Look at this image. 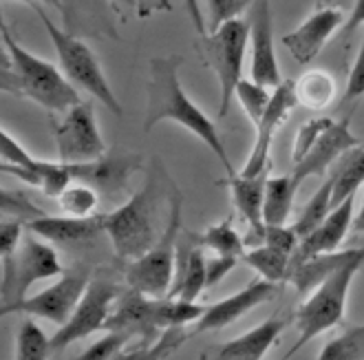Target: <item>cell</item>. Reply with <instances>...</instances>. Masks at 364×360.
Wrapping results in <instances>:
<instances>
[{"label": "cell", "mask_w": 364, "mask_h": 360, "mask_svg": "<svg viewBox=\"0 0 364 360\" xmlns=\"http://www.w3.org/2000/svg\"><path fill=\"white\" fill-rule=\"evenodd\" d=\"M181 55H161L151 60V78H148V104L144 115V133H151L159 122H175L199 137L210 151L217 155L228 177L234 175V166L221 142L214 124L195 102L188 97L179 82Z\"/></svg>", "instance_id": "obj_1"}, {"label": "cell", "mask_w": 364, "mask_h": 360, "mask_svg": "<svg viewBox=\"0 0 364 360\" xmlns=\"http://www.w3.org/2000/svg\"><path fill=\"white\" fill-rule=\"evenodd\" d=\"M3 36V91L33 100L51 113H64L75 104L80 95L75 84L51 62L27 51L11 36L9 27H0Z\"/></svg>", "instance_id": "obj_2"}, {"label": "cell", "mask_w": 364, "mask_h": 360, "mask_svg": "<svg viewBox=\"0 0 364 360\" xmlns=\"http://www.w3.org/2000/svg\"><path fill=\"white\" fill-rule=\"evenodd\" d=\"M364 265V245L355 248L353 257L342 263L331 277H327L314 292L303 301V305L296 309V327H298V341L287 351L291 358L296 351H301L307 343H311L316 336L333 329L347 309V299L353 279Z\"/></svg>", "instance_id": "obj_3"}, {"label": "cell", "mask_w": 364, "mask_h": 360, "mask_svg": "<svg viewBox=\"0 0 364 360\" xmlns=\"http://www.w3.org/2000/svg\"><path fill=\"white\" fill-rule=\"evenodd\" d=\"M201 60L219 80L221 102L219 117H225L232 100L237 97V87L243 80V62L250 47V20L232 18L214 31L205 33L197 42Z\"/></svg>", "instance_id": "obj_4"}, {"label": "cell", "mask_w": 364, "mask_h": 360, "mask_svg": "<svg viewBox=\"0 0 364 360\" xmlns=\"http://www.w3.org/2000/svg\"><path fill=\"white\" fill-rule=\"evenodd\" d=\"M157 184L155 177L119 208L104 213V232L109 235L113 250L122 259H137L157 243L155 230Z\"/></svg>", "instance_id": "obj_5"}, {"label": "cell", "mask_w": 364, "mask_h": 360, "mask_svg": "<svg viewBox=\"0 0 364 360\" xmlns=\"http://www.w3.org/2000/svg\"><path fill=\"white\" fill-rule=\"evenodd\" d=\"M38 16H40V23L45 25V31L51 38V45L58 53L64 75H67L75 87L84 89L97 102H102L111 113L122 115V104L111 87V82L106 80V75L100 67V60L91 51V47L84 40L60 29L45 11L38 9Z\"/></svg>", "instance_id": "obj_6"}, {"label": "cell", "mask_w": 364, "mask_h": 360, "mask_svg": "<svg viewBox=\"0 0 364 360\" xmlns=\"http://www.w3.org/2000/svg\"><path fill=\"white\" fill-rule=\"evenodd\" d=\"M181 195H173L170 201V221L159 235L157 243L133 259L126 270L128 287L139 290L148 296H168L177 270V245L181 237Z\"/></svg>", "instance_id": "obj_7"}, {"label": "cell", "mask_w": 364, "mask_h": 360, "mask_svg": "<svg viewBox=\"0 0 364 360\" xmlns=\"http://www.w3.org/2000/svg\"><path fill=\"white\" fill-rule=\"evenodd\" d=\"M3 265V292H0L3 294V307H0V312L25 301L29 287L36 281H45L64 274L53 243L49 245L47 239L38 237L31 230L27 237H23V243L14 252V257L5 259Z\"/></svg>", "instance_id": "obj_8"}, {"label": "cell", "mask_w": 364, "mask_h": 360, "mask_svg": "<svg viewBox=\"0 0 364 360\" xmlns=\"http://www.w3.org/2000/svg\"><path fill=\"white\" fill-rule=\"evenodd\" d=\"M91 279L87 268H73L69 272H64L60 281L49 285L47 290H42L33 296H27L25 301H20L11 305L9 309L0 312L3 316L9 314H27V316H40L49 323H55L58 327L64 325L71 314L75 312L77 303L82 301L84 292H87Z\"/></svg>", "instance_id": "obj_9"}, {"label": "cell", "mask_w": 364, "mask_h": 360, "mask_svg": "<svg viewBox=\"0 0 364 360\" xmlns=\"http://www.w3.org/2000/svg\"><path fill=\"white\" fill-rule=\"evenodd\" d=\"M122 296L119 287L111 281H91L87 292H84L82 301L77 303L71 319L60 325L58 332L51 336V347L53 351L67 349L71 343L82 341L100 329H106V321L113 312V305Z\"/></svg>", "instance_id": "obj_10"}, {"label": "cell", "mask_w": 364, "mask_h": 360, "mask_svg": "<svg viewBox=\"0 0 364 360\" xmlns=\"http://www.w3.org/2000/svg\"><path fill=\"white\" fill-rule=\"evenodd\" d=\"M53 137L58 159L64 164L93 162L106 153V144L97 129L95 113L87 102H80L69 111H64L53 131Z\"/></svg>", "instance_id": "obj_11"}, {"label": "cell", "mask_w": 364, "mask_h": 360, "mask_svg": "<svg viewBox=\"0 0 364 360\" xmlns=\"http://www.w3.org/2000/svg\"><path fill=\"white\" fill-rule=\"evenodd\" d=\"M296 104H298L296 82L294 80H283L272 91L269 107H267L263 120L259 122V126H256V142L252 146V153H250V157H247V162L243 166L241 175L254 177V175H261V173L269 171V168H272L269 148H272L274 135L283 126V122L289 117V113L294 111Z\"/></svg>", "instance_id": "obj_12"}, {"label": "cell", "mask_w": 364, "mask_h": 360, "mask_svg": "<svg viewBox=\"0 0 364 360\" xmlns=\"http://www.w3.org/2000/svg\"><path fill=\"white\" fill-rule=\"evenodd\" d=\"M250 20V47H252V78L276 89L283 82L281 67L276 58L274 45V16L272 0H254L247 11Z\"/></svg>", "instance_id": "obj_13"}, {"label": "cell", "mask_w": 364, "mask_h": 360, "mask_svg": "<svg viewBox=\"0 0 364 360\" xmlns=\"http://www.w3.org/2000/svg\"><path fill=\"white\" fill-rule=\"evenodd\" d=\"M278 294V283L267 281V279H256L250 285H245L243 290H239L237 294L225 296L223 301H217L205 307L203 316L195 323V327L190 329V334H205V332H217L223 329L228 325H232L234 321H239L241 316H245L247 312L256 309L259 305L272 301Z\"/></svg>", "instance_id": "obj_14"}, {"label": "cell", "mask_w": 364, "mask_h": 360, "mask_svg": "<svg viewBox=\"0 0 364 360\" xmlns=\"http://www.w3.org/2000/svg\"><path fill=\"white\" fill-rule=\"evenodd\" d=\"M345 23L347 16L340 9L318 7L301 27L285 33L281 42L298 65H309V62H314L320 55L327 42L345 27Z\"/></svg>", "instance_id": "obj_15"}, {"label": "cell", "mask_w": 364, "mask_h": 360, "mask_svg": "<svg viewBox=\"0 0 364 360\" xmlns=\"http://www.w3.org/2000/svg\"><path fill=\"white\" fill-rule=\"evenodd\" d=\"M355 146H360V137L351 131V120L349 117L340 122L333 120L327 129L320 133L316 144L309 148V153L298 164H294L291 175L296 177L298 184H303L305 179L316 177V175H325L342 155Z\"/></svg>", "instance_id": "obj_16"}, {"label": "cell", "mask_w": 364, "mask_h": 360, "mask_svg": "<svg viewBox=\"0 0 364 360\" xmlns=\"http://www.w3.org/2000/svg\"><path fill=\"white\" fill-rule=\"evenodd\" d=\"M67 166L75 181H84L93 186L97 193L117 197L126 193L128 179L141 168V157L131 153H111V155L104 153L93 162L67 164Z\"/></svg>", "instance_id": "obj_17"}, {"label": "cell", "mask_w": 364, "mask_h": 360, "mask_svg": "<svg viewBox=\"0 0 364 360\" xmlns=\"http://www.w3.org/2000/svg\"><path fill=\"white\" fill-rule=\"evenodd\" d=\"M353 219H355V195L333 206L331 213L325 217V221L314 232H309L305 239H301V245L291 254V265L301 263L305 259H311V257H318V254L336 252L340 243L345 241L349 228H353Z\"/></svg>", "instance_id": "obj_18"}, {"label": "cell", "mask_w": 364, "mask_h": 360, "mask_svg": "<svg viewBox=\"0 0 364 360\" xmlns=\"http://www.w3.org/2000/svg\"><path fill=\"white\" fill-rule=\"evenodd\" d=\"M27 230L36 232L38 237L47 239L53 245L62 248H77L93 243L104 232V215H91V217H51L42 215L33 221L25 223Z\"/></svg>", "instance_id": "obj_19"}, {"label": "cell", "mask_w": 364, "mask_h": 360, "mask_svg": "<svg viewBox=\"0 0 364 360\" xmlns=\"http://www.w3.org/2000/svg\"><path fill=\"white\" fill-rule=\"evenodd\" d=\"M269 179V171L245 177L241 173L230 175L223 184L230 188L232 201L237 206L239 213L245 217L250 223V241L252 245H261L265 243V217H263V206H265V186Z\"/></svg>", "instance_id": "obj_20"}, {"label": "cell", "mask_w": 364, "mask_h": 360, "mask_svg": "<svg viewBox=\"0 0 364 360\" xmlns=\"http://www.w3.org/2000/svg\"><path fill=\"white\" fill-rule=\"evenodd\" d=\"M287 327V319L283 316H272V319L256 325L254 329L241 334L239 338L214 347L212 354H203L201 358H217V360H261L272 349Z\"/></svg>", "instance_id": "obj_21"}, {"label": "cell", "mask_w": 364, "mask_h": 360, "mask_svg": "<svg viewBox=\"0 0 364 360\" xmlns=\"http://www.w3.org/2000/svg\"><path fill=\"white\" fill-rule=\"evenodd\" d=\"M153 299L155 296H148L139 290L128 287V292H124L115 309L111 312L109 321H106V332L115 329V332H126L131 336H157V332H161L155 325V316H153Z\"/></svg>", "instance_id": "obj_22"}, {"label": "cell", "mask_w": 364, "mask_h": 360, "mask_svg": "<svg viewBox=\"0 0 364 360\" xmlns=\"http://www.w3.org/2000/svg\"><path fill=\"white\" fill-rule=\"evenodd\" d=\"M3 173L18 177L47 197H60L62 190L71 184V171L64 162H47V159H36L29 166H7L3 164Z\"/></svg>", "instance_id": "obj_23"}, {"label": "cell", "mask_w": 364, "mask_h": 360, "mask_svg": "<svg viewBox=\"0 0 364 360\" xmlns=\"http://www.w3.org/2000/svg\"><path fill=\"white\" fill-rule=\"evenodd\" d=\"M353 252H355V248H349V250H336V252L318 254V257L305 259L301 263L291 265L287 281L298 290V294H309L327 277H331L342 263H347L353 257Z\"/></svg>", "instance_id": "obj_24"}, {"label": "cell", "mask_w": 364, "mask_h": 360, "mask_svg": "<svg viewBox=\"0 0 364 360\" xmlns=\"http://www.w3.org/2000/svg\"><path fill=\"white\" fill-rule=\"evenodd\" d=\"M298 188H301V184L296 181L294 175H278V177L267 179L265 206H263L265 226L287 223V217L291 215L294 197L298 193Z\"/></svg>", "instance_id": "obj_25"}, {"label": "cell", "mask_w": 364, "mask_h": 360, "mask_svg": "<svg viewBox=\"0 0 364 360\" xmlns=\"http://www.w3.org/2000/svg\"><path fill=\"white\" fill-rule=\"evenodd\" d=\"M333 179V206L353 197L358 188L364 184V146H355L347 151L338 162L331 173Z\"/></svg>", "instance_id": "obj_26"}, {"label": "cell", "mask_w": 364, "mask_h": 360, "mask_svg": "<svg viewBox=\"0 0 364 360\" xmlns=\"http://www.w3.org/2000/svg\"><path fill=\"white\" fill-rule=\"evenodd\" d=\"M296 97H298V104H303V107L314 109V111H323L331 107V102L336 97L333 75L323 69L303 73L296 80Z\"/></svg>", "instance_id": "obj_27"}, {"label": "cell", "mask_w": 364, "mask_h": 360, "mask_svg": "<svg viewBox=\"0 0 364 360\" xmlns=\"http://www.w3.org/2000/svg\"><path fill=\"white\" fill-rule=\"evenodd\" d=\"M205 307L197 301H186L179 296H155L153 299V316L159 329L166 327H186L197 323L203 316Z\"/></svg>", "instance_id": "obj_28"}, {"label": "cell", "mask_w": 364, "mask_h": 360, "mask_svg": "<svg viewBox=\"0 0 364 360\" xmlns=\"http://www.w3.org/2000/svg\"><path fill=\"white\" fill-rule=\"evenodd\" d=\"M243 261L259 272V277L274 281V283H281L289 279V268H291V254L278 250L274 245L261 243V245H254L252 250L245 252Z\"/></svg>", "instance_id": "obj_29"}, {"label": "cell", "mask_w": 364, "mask_h": 360, "mask_svg": "<svg viewBox=\"0 0 364 360\" xmlns=\"http://www.w3.org/2000/svg\"><path fill=\"white\" fill-rule=\"evenodd\" d=\"M333 179L331 175L323 181V186H320L314 197L305 203V208L301 210V215H298V219L294 221V230L298 232V237L305 239L309 232H314L320 223L325 221V217L331 213L333 208Z\"/></svg>", "instance_id": "obj_30"}, {"label": "cell", "mask_w": 364, "mask_h": 360, "mask_svg": "<svg viewBox=\"0 0 364 360\" xmlns=\"http://www.w3.org/2000/svg\"><path fill=\"white\" fill-rule=\"evenodd\" d=\"M201 243L203 248H210L217 254H225V257H245V243L241 239V235L232 226V219H223L221 223L210 226L203 235H201Z\"/></svg>", "instance_id": "obj_31"}, {"label": "cell", "mask_w": 364, "mask_h": 360, "mask_svg": "<svg viewBox=\"0 0 364 360\" xmlns=\"http://www.w3.org/2000/svg\"><path fill=\"white\" fill-rule=\"evenodd\" d=\"M58 203L62 208L64 215H73V217H91L95 215L97 203H100V193L84 181L69 184L62 190V195L58 197Z\"/></svg>", "instance_id": "obj_32"}, {"label": "cell", "mask_w": 364, "mask_h": 360, "mask_svg": "<svg viewBox=\"0 0 364 360\" xmlns=\"http://www.w3.org/2000/svg\"><path fill=\"white\" fill-rule=\"evenodd\" d=\"M364 358V325L347 327L323 347L318 360H362Z\"/></svg>", "instance_id": "obj_33"}, {"label": "cell", "mask_w": 364, "mask_h": 360, "mask_svg": "<svg viewBox=\"0 0 364 360\" xmlns=\"http://www.w3.org/2000/svg\"><path fill=\"white\" fill-rule=\"evenodd\" d=\"M49 351H53L51 338L42 332V327L33 319L23 321V325L18 329L16 358L18 360H45Z\"/></svg>", "instance_id": "obj_34"}, {"label": "cell", "mask_w": 364, "mask_h": 360, "mask_svg": "<svg viewBox=\"0 0 364 360\" xmlns=\"http://www.w3.org/2000/svg\"><path fill=\"white\" fill-rule=\"evenodd\" d=\"M272 91H269V87H265V84H261V82H256L254 78H250V80L243 78L239 82L237 100H239V104L243 107L245 115L252 120L254 126H259V122L263 120V115H265V111L269 107Z\"/></svg>", "instance_id": "obj_35"}, {"label": "cell", "mask_w": 364, "mask_h": 360, "mask_svg": "<svg viewBox=\"0 0 364 360\" xmlns=\"http://www.w3.org/2000/svg\"><path fill=\"white\" fill-rule=\"evenodd\" d=\"M190 329H183L181 327H166L157 334V341L146 347V349H139V351H133V354H126L124 358H131V360H161V358H168L173 351H177L188 338H190Z\"/></svg>", "instance_id": "obj_36"}, {"label": "cell", "mask_w": 364, "mask_h": 360, "mask_svg": "<svg viewBox=\"0 0 364 360\" xmlns=\"http://www.w3.org/2000/svg\"><path fill=\"white\" fill-rule=\"evenodd\" d=\"M252 5L254 0H208V33L232 18H241Z\"/></svg>", "instance_id": "obj_37"}, {"label": "cell", "mask_w": 364, "mask_h": 360, "mask_svg": "<svg viewBox=\"0 0 364 360\" xmlns=\"http://www.w3.org/2000/svg\"><path fill=\"white\" fill-rule=\"evenodd\" d=\"M0 206H3V215H11L16 219H23L33 221L38 217H42L45 213L23 193V190H5L3 188V195H0Z\"/></svg>", "instance_id": "obj_38"}, {"label": "cell", "mask_w": 364, "mask_h": 360, "mask_svg": "<svg viewBox=\"0 0 364 360\" xmlns=\"http://www.w3.org/2000/svg\"><path fill=\"white\" fill-rule=\"evenodd\" d=\"M331 122H333V117H314L298 129L296 139H294V151H291V164H298L309 153V148L316 144L320 133H323Z\"/></svg>", "instance_id": "obj_39"}, {"label": "cell", "mask_w": 364, "mask_h": 360, "mask_svg": "<svg viewBox=\"0 0 364 360\" xmlns=\"http://www.w3.org/2000/svg\"><path fill=\"white\" fill-rule=\"evenodd\" d=\"M131 334L126 332H115L109 329V334H104L97 343H93L87 351L80 356V360H109L113 356H117L119 351H124V347L131 341Z\"/></svg>", "instance_id": "obj_40"}, {"label": "cell", "mask_w": 364, "mask_h": 360, "mask_svg": "<svg viewBox=\"0 0 364 360\" xmlns=\"http://www.w3.org/2000/svg\"><path fill=\"white\" fill-rule=\"evenodd\" d=\"M265 243L283 250L287 254H294L296 248L301 245V237H298V232L294 230V226H285V223L265 226Z\"/></svg>", "instance_id": "obj_41"}, {"label": "cell", "mask_w": 364, "mask_h": 360, "mask_svg": "<svg viewBox=\"0 0 364 360\" xmlns=\"http://www.w3.org/2000/svg\"><path fill=\"white\" fill-rule=\"evenodd\" d=\"M23 228H25V221L23 219H3L0 223V257L9 259L14 257V252L20 248V239H23Z\"/></svg>", "instance_id": "obj_42"}, {"label": "cell", "mask_w": 364, "mask_h": 360, "mask_svg": "<svg viewBox=\"0 0 364 360\" xmlns=\"http://www.w3.org/2000/svg\"><path fill=\"white\" fill-rule=\"evenodd\" d=\"M0 157L7 166H29L36 162V157L27 153L23 144H18L5 129L0 131Z\"/></svg>", "instance_id": "obj_43"}, {"label": "cell", "mask_w": 364, "mask_h": 360, "mask_svg": "<svg viewBox=\"0 0 364 360\" xmlns=\"http://www.w3.org/2000/svg\"><path fill=\"white\" fill-rule=\"evenodd\" d=\"M362 95H364V36H362V42H360L358 55L353 60V67L349 71L342 102H353V100H360Z\"/></svg>", "instance_id": "obj_44"}, {"label": "cell", "mask_w": 364, "mask_h": 360, "mask_svg": "<svg viewBox=\"0 0 364 360\" xmlns=\"http://www.w3.org/2000/svg\"><path fill=\"white\" fill-rule=\"evenodd\" d=\"M239 257H225V254H217V257L208 259V287H214L221 283L228 274L239 265Z\"/></svg>", "instance_id": "obj_45"}, {"label": "cell", "mask_w": 364, "mask_h": 360, "mask_svg": "<svg viewBox=\"0 0 364 360\" xmlns=\"http://www.w3.org/2000/svg\"><path fill=\"white\" fill-rule=\"evenodd\" d=\"M360 25H364V0H355V7L347 16V23H345V27L340 29V36L342 38H349Z\"/></svg>", "instance_id": "obj_46"}, {"label": "cell", "mask_w": 364, "mask_h": 360, "mask_svg": "<svg viewBox=\"0 0 364 360\" xmlns=\"http://www.w3.org/2000/svg\"><path fill=\"white\" fill-rule=\"evenodd\" d=\"M173 11V3L170 0H139V11L137 18H151L153 14Z\"/></svg>", "instance_id": "obj_47"}, {"label": "cell", "mask_w": 364, "mask_h": 360, "mask_svg": "<svg viewBox=\"0 0 364 360\" xmlns=\"http://www.w3.org/2000/svg\"><path fill=\"white\" fill-rule=\"evenodd\" d=\"M186 9H188V16H190V23L195 27L197 36H205L208 33V25L201 16V9H199V0H186Z\"/></svg>", "instance_id": "obj_48"}, {"label": "cell", "mask_w": 364, "mask_h": 360, "mask_svg": "<svg viewBox=\"0 0 364 360\" xmlns=\"http://www.w3.org/2000/svg\"><path fill=\"white\" fill-rule=\"evenodd\" d=\"M113 7L122 14V18H128V16H137L139 11V0H113Z\"/></svg>", "instance_id": "obj_49"}, {"label": "cell", "mask_w": 364, "mask_h": 360, "mask_svg": "<svg viewBox=\"0 0 364 360\" xmlns=\"http://www.w3.org/2000/svg\"><path fill=\"white\" fill-rule=\"evenodd\" d=\"M353 230L355 232H364V199H362V206H360V213L353 219Z\"/></svg>", "instance_id": "obj_50"}, {"label": "cell", "mask_w": 364, "mask_h": 360, "mask_svg": "<svg viewBox=\"0 0 364 360\" xmlns=\"http://www.w3.org/2000/svg\"><path fill=\"white\" fill-rule=\"evenodd\" d=\"M9 3H29V5H38V3H49L58 9H62V3L60 0H9Z\"/></svg>", "instance_id": "obj_51"}, {"label": "cell", "mask_w": 364, "mask_h": 360, "mask_svg": "<svg viewBox=\"0 0 364 360\" xmlns=\"http://www.w3.org/2000/svg\"><path fill=\"white\" fill-rule=\"evenodd\" d=\"M331 0H318V7H327Z\"/></svg>", "instance_id": "obj_52"}]
</instances>
